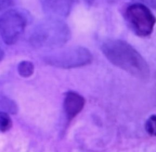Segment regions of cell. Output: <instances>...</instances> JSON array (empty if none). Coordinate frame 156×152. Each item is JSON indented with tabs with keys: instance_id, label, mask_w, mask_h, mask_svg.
Segmentation results:
<instances>
[{
	"instance_id": "1",
	"label": "cell",
	"mask_w": 156,
	"mask_h": 152,
	"mask_svg": "<svg viewBox=\"0 0 156 152\" xmlns=\"http://www.w3.org/2000/svg\"><path fill=\"white\" fill-rule=\"evenodd\" d=\"M101 49L105 58L114 66L140 79H146L149 77L150 69L147 61L126 41L106 40L102 43Z\"/></svg>"
},
{
	"instance_id": "2",
	"label": "cell",
	"mask_w": 156,
	"mask_h": 152,
	"mask_svg": "<svg viewBox=\"0 0 156 152\" xmlns=\"http://www.w3.org/2000/svg\"><path fill=\"white\" fill-rule=\"evenodd\" d=\"M71 38L69 26L62 19L48 16L32 29L30 43L35 47L56 49L62 47Z\"/></svg>"
},
{
	"instance_id": "3",
	"label": "cell",
	"mask_w": 156,
	"mask_h": 152,
	"mask_svg": "<svg viewBox=\"0 0 156 152\" xmlns=\"http://www.w3.org/2000/svg\"><path fill=\"white\" fill-rule=\"evenodd\" d=\"M123 16L132 31L140 37L151 35L156 24V18L148 6L140 2L126 5Z\"/></svg>"
},
{
	"instance_id": "4",
	"label": "cell",
	"mask_w": 156,
	"mask_h": 152,
	"mask_svg": "<svg viewBox=\"0 0 156 152\" xmlns=\"http://www.w3.org/2000/svg\"><path fill=\"white\" fill-rule=\"evenodd\" d=\"M91 52L82 46H73L51 52L43 57L44 62L52 66L70 69L86 66L91 63Z\"/></svg>"
},
{
	"instance_id": "5",
	"label": "cell",
	"mask_w": 156,
	"mask_h": 152,
	"mask_svg": "<svg viewBox=\"0 0 156 152\" xmlns=\"http://www.w3.org/2000/svg\"><path fill=\"white\" fill-rule=\"evenodd\" d=\"M28 14L18 9H8L0 15V36L8 45L15 44L24 32Z\"/></svg>"
},
{
	"instance_id": "6",
	"label": "cell",
	"mask_w": 156,
	"mask_h": 152,
	"mask_svg": "<svg viewBox=\"0 0 156 152\" xmlns=\"http://www.w3.org/2000/svg\"><path fill=\"white\" fill-rule=\"evenodd\" d=\"M85 99L82 95L74 91L65 93L63 100V110L68 121L73 120L82 110Z\"/></svg>"
},
{
	"instance_id": "7",
	"label": "cell",
	"mask_w": 156,
	"mask_h": 152,
	"mask_svg": "<svg viewBox=\"0 0 156 152\" xmlns=\"http://www.w3.org/2000/svg\"><path fill=\"white\" fill-rule=\"evenodd\" d=\"M18 74L23 77H29L34 72V65L29 61H22L17 66Z\"/></svg>"
},
{
	"instance_id": "8",
	"label": "cell",
	"mask_w": 156,
	"mask_h": 152,
	"mask_svg": "<svg viewBox=\"0 0 156 152\" xmlns=\"http://www.w3.org/2000/svg\"><path fill=\"white\" fill-rule=\"evenodd\" d=\"M0 110L5 111L8 113L15 114L17 112V106L13 101L6 97H1Z\"/></svg>"
},
{
	"instance_id": "9",
	"label": "cell",
	"mask_w": 156,
	"mask_h": 152,
	"mask_svg": "<svg viewBox=\"0 0 156 152\" xmlns=\"http://www.w3.org/2000/svg\"><path fill=\"white\" fill-rule=\"evenodd\" d=\"M12 126V121L9 113L0 110V131L6 132L10 130Z\"/></svg>"
},
{
	"instance_id": "10",
	"label": "cell",
	"mask_w": 156,
	"mask_h": 152,
	"mask_svg": "<svg viewBox=\"0 0 156 152\" xmlns=\"http://www.w3.org/2000/svg\"><path fill=\"white\" fill-rule=\"evenodd\" d=\"M146 131L152 136H156V115L150 116L146 120L145 125Z\"/></svg>"
},
{
	"instance_id": "11",
	"label": "cell",
	"mask_w": 156,
	"mask_h": 152,
	"mask_svg": "<svg viewBox=\"0 0 156 152\" xmlns=\"http://www.w3.org/2000/svg\"><path fill=\"white\" fill-rule=\"evenodd\" d=\"M13 4V0H0V12L10 9Z\"/></svg>"
},
{
	"instance_id": "12",
	"label": "cell",
	"mask_w": 156,
	"mask_h": 152,
	"mask_svg": "<svg viewBox=\"0 0 156 152\" xmlns=\"http://www.w3.org/2000/svg\"><path fill=\"white\" fill-rule=\"evenodd\" d=\"M138 2L143 4L148 7H150L156 10V0H135Z\"/></svg>"
},
{
	"instance_id": "13",
	"label": "cell",
	"mask_w": 156,
	"mask_h": 152,
	"mask_svg": "<svg viewBox=\"0 0 156 152\" xmlns=\"http://www.w3.org/2000/svg\"><path fill=\"white\" fill-rule=\"evenodd\" d=\"M3 58H4V51L2 50L1 47H0V62L3 59Z\"/></svg>"
},
{
	"instance_id": "14",
	"label": "cell",
	"mask_w": 156,
	"mask_h": 152,
	"mask_svg": "<svg viewBox=\"0 0 156 152\" xmlns=\"http://www.w3.org/2000/svg\"><path fill=\"white\" fill-rule=\"evenodd\" d=\"M84 1L85 2V3L88 5H91L93 3V2L94 1V0H84Z\"/></svg>"
}]
</instances>
